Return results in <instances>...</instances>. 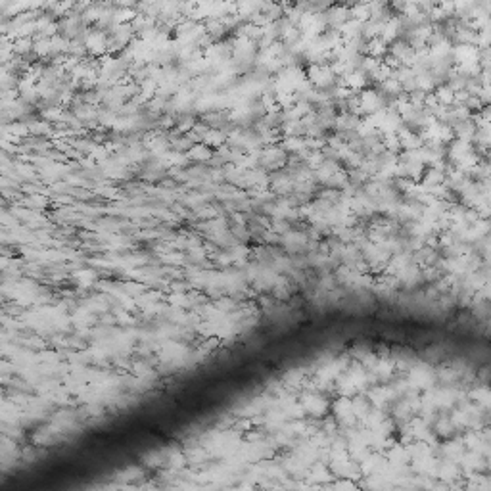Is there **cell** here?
Here are the masks:
<instances>
[{"label":"cell","mask_w":491,"mask_h":491,"mask_svg":"<svg viewBox=\"0 0 491 491\" xmlns=\"http://www.w3.org/2000/svg\"><path fill=\"white\" fill-rule=\"evenodd\" d=\"M87 46H89V50L94 52V54H102L106 50V46H108V38L102 35V33H91L89 38H87Z\"/></svg>","instance_id":"6da1fadb"},{"label":"cell","mask_w":491,"mask_h":491,"mask_svg":"<svg viewBox=\"0 0 491 491\" xmlns=\"http://www.w3.org/2000/svg\"><path fill=\"white\" fill-rule=\"evenodd\" d=\"M190 154H192V157H194V159H208V157L211 155L210 150H208L206 146H196V148H192Z\"/></svg>","instance_id":"7a4b0ae2"}]
</instances>
